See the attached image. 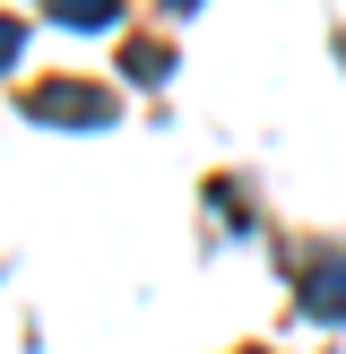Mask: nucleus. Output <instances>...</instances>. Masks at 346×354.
<instances>
[{"mask_svg": "<svg viewBox=\"0 0 346 354\" xmlns=\"http://www.w3.org/2000/svg\"><path fill=\"white\" fill-rule=\"evenodd\" d=\"M26 113H35V121H78V130H104V121H113V86L52 78V86H35V95H26Z\"/></svg>", "mask_w": 346, "mask_h": 354, "instance_id": "obj_1", "label": "nucleus"}, {"mask_svg": "<svg viewBox=\"0 0 346 354\" xmlns=\"http://www.w3.org/2000/svg\"><path fill=\"white\" fill-rule=\"evenodd\" d=\"M303 311L311 320H346V259H329V268L303 277Z\"/></svg>", "mask_w": 346, "mask_h": 354, "instance_id": "obj_2", "label": "nucleus"}, {"mask_svg": "<svg viewBox=\"0 0 346 354\" xmlns=\"http://www.w3.org/2000/svg\"><path fill=\"white\" fill-rule=\"evenodd\" d=\"M52 17H61V26H113L121 17V0H44Z\"/></svg>", "mask_w": 346, "mask_h": 354, "instance_id": "obj_3", "label": "nucleus"}, {"mask_svg": "<svg viewBox=\"0 0 346 354\" xmlns=\"http://www.w3.org/2000/svg\"><path fill=\"white\" fill-rule=\"evenodd\" d=\"M130 78H165V44H130Z\"/></svg>", "mask_w": 346, "mask_h": 354, "instance_id": "obj_4", "label": "nucleus"}, {"mask_svg": "<svg viewBox=\"0 0 346 354\" xmlns=\"http://www.w3.org/2000/svg\"><path fill=\"white\" fill-rule=\"evenodd\" d=\"M26 44V26H17V17H0V69H9V52Z\"/></svg>", "mask_w": 346, "mask_h": 354, "instance_id": "obj_5", "label": "nucleus"}, {"mask_svg": "<svg viewBox=\"0 0 346 354\" xmlns=\"http://www.w3.org/2000/svg\"><path fill=\"white\" fill-rule=\"evenodd\" d=\"M165 9H199V0H165Z\"/></svg>", "mask_w": 346, "mask_h": 354, "instance_id": "obj_6", "label": "nucleus"}, {"mask_svg": "<svg viewBox=\"0 0 346 354\" xmlns=\"http://www.w3.org/2000/svg\"><path fill=\"white\" fill-rule=\"evenodd\" d=\"M251 354H260V346H251Z\"/></svg>", "mask_w": 346, "mask_h": 354, "instance_id": "obj_7", "label": "nucleus"}]
</instances>
